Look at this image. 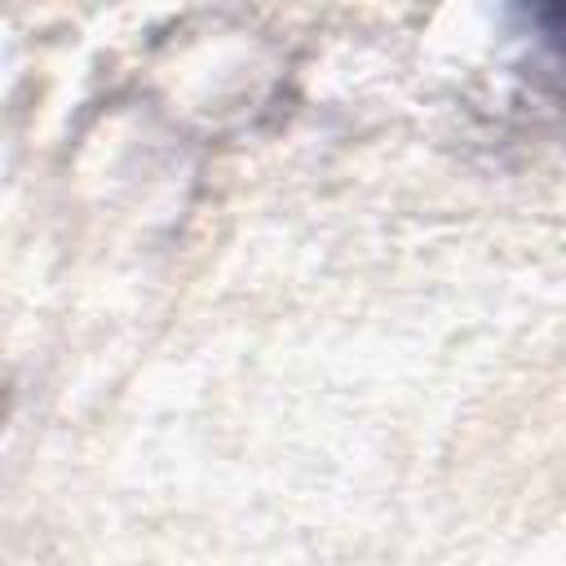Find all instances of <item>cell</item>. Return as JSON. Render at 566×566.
Returning a JSON list of instances; mask_svg holds the SVG:
<instances>
[{
    "label": "cell",
    "instance_id": "1",
    "mask_svg": "<svg viewBox=\"0 0 566 566\" xmlns=\"http://www.w3.org/2000/svg\"><path fill=\"white\" fill-rule=\"evenodd\" d=\"M522 31L535 40V49L566 71V0H513Z\"/></svg>",
    "mask_w": 566,
    "mask_h": 566
}]
</instances>
